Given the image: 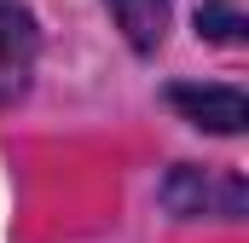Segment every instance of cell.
<instances>
[{
    "label": "cell",
    "instance_id": "6da1fadb",
    "mask_svg": "<svg viewBox=\"0 0 249 243\" xmlns=\"http://www.w3.org/2000/svg\"><path fill=\"white\" fill-rule=\"evenodd\" d=\"M168 104L191 127H209V133H244L249 122V99L238 87H168Z\"/></svg>",
    "mask_w": 249,
    "mask_h": 243
},
{
    "label": "cell",
    "instance_id": "7a4b0ae2",
    "mask_svg": "<svg viewBox=\"0 0 249 243\" xmlns=\"http://www.w3.org/2000/svg\"><path fill=\"white\" fill-rule=\"evenodd\" d=\"M162 203H168L174 214H203V208H214V214H244V185L238 180H209L203 168H174L168 185H162Z\"/></svg>",
    "mask_w": 249,
    "mask_h": 243
},
{
    "label": "cell",
    "instance_id": "3957f363",
    "mask_svg": "<svg viewBox=\"0 0 249 243\" xmlns=\"http://www.w3.org/2000/svg\"><path fill=\"white\" fill-rule=\"evenodd\" d=\"M105 6H110V17H116V29L127 35L133 52H157V47H162V35H168V6H174V0H105Z\"/></svg>",
    "mask_w": 249,
    "mask_h": 243
},
{
    "label": "cell",
    "instance_id": "277c9868",
    "mask_svg": "<svg viewBox=\"0 0 249 243\" xmlns=\"http://www.w3.org/2000/svg\"><path fill=\"white\" fill-rule=\"evenodd\" d=\"M35 47H41V35H35V17H29L23 6L0 0V75L23 81V75H29V64H35Z\"/></svg>",
    "mask_w": 249,
    "mask_h": 243
},
{
    "label": "cell",
    "instance_id": "5b68a950",
    "mask_svg": "<svg viewBox=\"0 0 249 243\" xmlns=\"http://www.w3.org/2000/svg\"><path fill=\"white\" fill-rule=\"evenodd\" d=\"M197 35H209V41H244V17H238L232 6L209 0V6L197 12Z\"/></svg>",
    "mask_w": 249,
    "mask_h": 243
}]
</instances>
